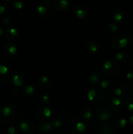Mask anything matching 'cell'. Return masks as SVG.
Here are the masks:
<instances>
[{
	"label": "cell",
	"instance_id": "cell-30",
	"mask_svg": "<svg viewBox=\"0 0 133 134\" xmlns=\"http://www.w3.org/2000/svg\"><path fill=\"white\" fill-rule=\"evenodd\" d=\"M130 90H132V91L133 92V85L131 86V88H130Z\"/></svg>",
	"mask_w": 133,
	"mask_h": 134
},
{
	"label": "cell",
	"instance_id": "cell-19",
	"mask_svg": "<svg viewBox=\"0 0 133 134\" xmlns=\"http://www.w3.org/2000/svg\"><path fill=\"white\" fill-rule=\"evenodd\" d=\"M45 82H46V83H49V82H49V79H48L47 77H43V78L42 79V80H41V85H43L44 84H45Z\"/></svg>",
	"mask_w": 133,
	"mask_h": 134
},
{
	"label": "cell",
	"instance_id": "cell-23",
	"mask_svg": "<svg viewBox=\"0 0 133 134\" xmlns=\"http://www.w3.org/2000/svg\"><path fill=\"white\" fill-rule=\"evenodd\" d=\"M10 22V20L8 18H3L2 20V22L4 24H9Z\"/></svg>",
	"mask_w": 133,
	"mask_h": 134
},
{
	"label": "cell",
	"instance_id": "cell-33",
	"mask_svg": "<svg viewBox=\"0 0 133 134\" xmlns=\"http://www.w3.org/2000/svg\"><path fill=\"white\" fill-rule=\"evenodd\" d=\"M132 16H133V13H132Z\"/></svg>",
	"mask_w": 133,
	"mask_h": 134
},
{
	"label": "cell",
	"instance_id": "cell-24",
	"mask_svg": "<svg viewBox=\"0 0 133 134\" xmlns=\"http://www.w3.org/2000/svg\"><path fill=\"white\" fill-rule=\"evenodd\" d=\"M8 132L10 134H14V133H15V128H13V127H10L8 130Z\"/></svg>",
	"mask_w": 133,
	"mask_h": 134
},
{
	"label": "cell",
	"instance_id": "cell-10",
	"mask_svg": "<svg viewBox=\"0 0 133 134\" xmlns=\"http://www.w3.org/2000/svg\"><path fill=\"white\" fill-rule=\"evenodd\" d=\"M13 5L16 9H21L23 6V3L22 0H14Z\"/></svg>",
	"mask_w": 133,
	"mask_h": 134
},
{
	"label": "cell",
	"instance_id": "cell-20",
	"mask_svg": "<svg viewBox=\"0 0 133 134\" xmlns=\"http://www.w3.org/2000/svg\"><path fill=\"white\" fill-rule=\"evenodd\" d=\"M91 77H93V79H91V82H97V81L99 80V77H97V76L96 75H92V76H91Z\"/></svg>",
	"mask_w": 133,
	"mask_h": 134
},
{
	"label": "cell",
	"instance_id": "cell-12",
	"mask_svg": "<svg viewBox=\"0 0 133 134\" xmlns=\"http://www.w3.org/2000/svg\"><path fill=\"white\" fill-rule=\"evenodd\" d=\"M126 107L129 111H133V100H127L125 102Z\"/></svg>",
	"mask_w": 133,
	"mask_h": 134
},
{
	"label": "cell",
	"instance_id": "cell-27",
	"mask_svg": "<svg viewBox=\"0 0 133 134\" xmlns=\"http://www.w3.org/2000/svg\"><path fill=\"white\" fill-rule=\"evenodd\" d=\"M50 98H48L47 96H44L43 97V98H42V100L44 101V102H46V103H48V100H49Z\"/></svg>",
	"mask_w": 133,
	"mask_h": 134
},
{
	"label": "cell",
	"instance_id": "cell-13",
	"mask_svg": "<svg viewBox=\"0 0 133 134\" xmlns=\"http://www.w3.org/2000/svg\"><path fill=\"white\" fill-rule=\"evenodd\" d=\"M7 10V6L4 3H0V14L5 13Z\"/></svg>",
	"mask_w": 133,
	"mask_h": 134
},
{
	"label": "cell",
	"instance_id": "cell-17",
	"mask_svg": "<svg viewBox=\"0 0 133 134\" xmlns=\"http://www.w3.org/2000/svg\"><path fill=\"white\" fill-rule=\"evenodd\" d=\"M87 47L91 48V49H90V51H91V52H94L97 50V47H96V46L93 43H91V44H90V45H88V47Z\"/></svg>",
	"mask_w": 133,
	"mask_h": 134
},
{
	"label": "cell",
	"instance_id": "cell-16",
	"mask_svg": "<svg viewBox=\"0 0 133 134\" xmlns=\"http://www.w3.org/2000/svg\"><path fill=\"white\" fill-rule=\"evenodd\" d=\"M121 104V102L119 99H117V98H115L112 100V105L115 106H120Z\"/></svg>",
	"mask_w": 133,
	"mask_h": 134
},
{
	"label": "cell",
	"instance_id": "cell-14",
	"mask_svg": "<svg viewBox=\"0 0 133 134\" xmlns=\"http://www.w3.org/2000/svg\"><path fill=\"white\" fill-rule=\"evenodd\" d=\"M83 116L86 119H90L92 117V115H91V113L89 111V110H86V112L83 113Z\"/></svg>",
	"mask_w": 133,
	"mask_h": 134
},
{
	"label": "cell",
	"instance_id": "cell-4",
	"mask_svg": "<svg viewBox=\"0 0 133 134\" xmlns=\"http://www.w3.org/2000/svg\"><path fill=\"white\" fill-rule=\"evenodd\" d=\"M5 35H6V37L9 40H16L19 38L18 31L13 28L7 30L5 32Z\"/></svg>",
	"mask_w": 133,
	"mask_h": 134
},
{
	"label": "cell",
	"instance_id": "cell-29",
	"mask_svg": "<svg viewBox=\"0 0 133 134\" xmlns=\"http://www.w3.org/2000/svg\"><path fill=\"white\" fill-rule=\"evenodd\" d=\"M2 34H3V30L1 28H0V36L2 35Z\"/></svg>",
	"mask_w": 133,
	"mask_h": 134
},
{
	"label": "cell",
	"instance_id": "cell-1",
	"mask_svg": "<svg viewBox=\"0 0 133 134\" xmlns=\"http://www.w3.org/2000/svg\"><path fill=\"white\" fill-rule=\"evenodd\" d=\"M38 14L41 17H46L50 15L52 12V8L50 1L47 0H42L38 4L37 7Z\"/></svg>",
	"mask_w": 133,
	"mask_h": 134
},
{
	"label": "cell",
	"instance_id": "cell-21",
	"mask_svg": "<svg viewBox=\"0 0 133 134\" xmlns=\"http://www.w3.org/2000/svg\"><path fill=\"white\" fill-rule=\"evenodd\" d=\"M126 125V120L125 119H121L119 121V126L121 127H125Z\"/></svg>",
	"mask_w": 133,
	"mask_h": 134
},
{
	"label": "cell",
	"instance_id": "cell-28",
	"mask_svg": "<svg viewBox=\"0 0 133 134\" xmlns=\"http://www.w3.org/2000/svg\"><path fill=\"white\" fill-rule=\"evenodd\" d=\"M129 120H130V122L131 123H132L133 124V116H131L130 117V119H129Z\"/></svg>",
	"mask_w": 133,
	"mask_h": 134
},
{
	"label": "cell",
	"instance_id": "cell-22",
	"mask_svg": "<svg viewBox=\"0 0 133 134\" xmlns=\"http://www.w3.org/2000/svg\"><path fill=\"white\" fill-rule=\"evenodd\" d=\"M125 58V55H123V54H118L116 56V58L118 60H121L122 59H123Z\"/></svg>",
	"mask_w": 133,
	"mask_h": 134
},
{
	"label": "cell",
	"instance_id": "cell-15",
	"mask_svg": "<svg viewBox=\"0 0 133 134\" xmlns=\"http://www.w3.org/2000/svg\"><path fill=\"white\" fill-rule=\"evenodd\" d=\"M7 71L8 69L6 67L3 66V65H0V75L6 74Z\"/></svg>",
	"mask_w": 133,
	"mask_h": 134
},
{
	"label": "cell",
	"instance_id": "cell-6",
	"mask_svg": "<svg viewBox=\"0 0 133 134\" xmlns=\"http://www.w3.org/2000/svg\"><path fill=\"white\" fill-rule=\"evenodd\" d=\"M4 51H5V53L6 54H7V53H9V56H10L11 55L14 54L16 52V47L14 46L9 44L5 46Z\"/></svg>",
	"mask_w": 133,
	"mask_h": 134
},
{
	"label": "cell",
	"instance_id": "cell-11",
	"mask_svg": "<svg viewBox=\"0 0 133 134\" xmlns=\"http://www.w3.org/2000/svg\"><path fill=\"white\" fill-rule=\"evenodd\" d=\"M14 82L16 86H20V85L22 84V81H21V79L20 77V76L18 75H15L14 76Z\"/></svg>",
	"mask_w": 133,
	"mask_h": 134
},
{
	"label": "cell",
	"instance_id": "cell-8",
	"mask_svg": "<svg viewBox=\"0 0 133 134\" xmlns=\"http://www.w3.org/2000/svg\"><path fill=\"white\" fill-rule=\"evenodd\" d=\"M12 112H13V109L10 105L5 106L3 109V113L5 116H9L11 115Z\"/></svg>",
	"mask_w": 133,
	"mask_h": 134
},
{
	"label": "cell",
	"instance_id": "cell-31",
	"mask_svg": "<svg viewBox=\"0 0 133 134\" xmlns=\"http://www.w3.org/2000/svg\"><path fill=\"white\" fill-rule=\"evenodd\" d=\"M4 1H10V0H4Z\"/></svg>",
	"mask_w": 133,
	"mask_h": 134
},
{
	"label": "cell",
	"instance_id": "cell-26",
	"mask_svg": "<svg viewBox=\"0 0 133 134\" xmlns=\"http://www.w3.org/2000/svg\"><path fill=\"white\" fill-rule=\"evenodd\" d=\"M115 93L117 95H120L122 94V90H121V88H116L115 90Z\"/></svg>",
	"mask_w": 133,
	"mask_h": 134
},
{
	"label": "cell",
	"instance_id": "cell-18",
	"mask_svg": "<svg viewBox=\"0 0 133 134\" xmlns=\"http://www.w3.org/2000/svg\"><path fill=\"white\" fill-rule=\"evenodd\" d=\"M25 90H26V92L27 93V94H31V93L33 92V91H34L33 88L30 86H28L27 87H26V88H25Z\"/></svg>",
	"mask_w": 133,
	"mask_h": 134
},
{
	"label": "cell",
	"instance_id": "cell-32",
	"mask_svg": "<svg viewBox=\"0 0 133 134\" xmlns=\"http://www.w3.org/2000/svg\"><path fill=\"white\" fill-rule=\"evenodd\" d=\"M47 1H53V0H47Z\"/></svg>",
	"mask_w": 133,
	"mask_h": 134
},
{
	"label": "cell",
	"instance_id": "cell-7",
	"mask_svg": "<svg viewBox=\"0 0 133 134\" xmlns=\"http://www.w3.org/2000/svg\"><path fill=\"white\" fill-rule=\"evenodd\" d=\"M30 127V124H28V123L26 122H23L20 124V128L22 130V132H25L26 133H28L27 132H29V133H31V132H29V130H31V128Z\"/></svg>",
	"mask_w": 133,
	"mask_h": 134
},
{
	"label": "cell",
	"instance_id": "cell-5",
	"mask_svg": "<svg viewBox=\"0 0 133 134\" xmlns=\"http://www.w3.org/2000/svg\"><path fill=\"white\" fill-rule=\"evenodd\" d=\"M113 17L116 21L121 22L125 18V13L121 10H116L113 13Z\"/></svg>",
	"mask_w": 133,
	"mask_h": 134
},
{
	"label": "cell",
	"instance_id": "cell-25",
	"mask_svg": "<svg viewBox=\"0 0 133 134\" xmlns=\"http://www.w3.org/2000/svg\"><path fill=\"white\" fill-rule=\"evenodd\" d=\"M126 77H127L128 79H133V72H129L126 75Z\"/></svg>",
	"mask_w": 133,
	"mask_h": 134
},
{
	"label": "cell",
	"instance_id": "cell-9",
	"mask_svg": "<svg viewBox=\"0 0 133 134\" xmlns=\"http://www.w3.org/2000/svg\"><path fill=\"white\" fill-rule=\"evenodd\" d=\"M99 116H100V118L102 120H106L108 117H109L110 113L108 111H105V110H103L101 113H100L99 114Z\"/></svg>",
	"mask_w": 133,
	"mask_h": 134
},
{
	"label": "cell",
	"instance_id": "cell-3",
	"mask_svg": "<svg viewBox=\"0 0 133 134\" xmlns=\"http://www.w3.org/2000/svg\"><path fill=\"white\" fill-rule=\"evenodd\" d=\"M52 4L53 7L58 10H65L69 6V2L67 0H53Z\"/></svg>",
	"mask_w": 133,
	"mask_h": 134
},
{
	"label": "cell",
	"instance_id": "cell-2",
	"mask_svg": "<svg viewBox=\"0 0 133 134\" xmlns=\"http://www.w3.org/2000/svg\"><path fill=\"white\" fill-rule=\"evenodd\" d=\"M74 13L77 17L80 18H85L88 16L87 10L82 5H78L74 7Z\"/></svg>",
	"mask_w": 133,
	"mask_h": 134
}]
</instances>
